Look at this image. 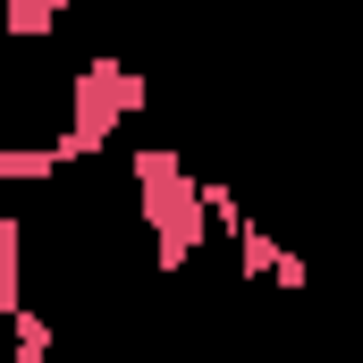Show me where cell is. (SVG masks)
I'll list each match as a JSON object with an SVG mask.
<instances>
[{"mask_svg":"<svg viewBox=\"0 0 363 363\" xmlns=\"http://www.w3.org/2000/svg\"><path fill=\"white\" fill-rule=\"evenodd\" d=\"M228 245H237V279H245V287H271V271H279V245H271V228H254V220H245V228H237Z\"/></svg>","mask_w":363,"mask_h":363,"instance_id":"8992f818","label":"cell"},{"mask_svg":"<svg viewBox=\"0 0 363 363\" xmlns=\"http://www.w3.org/2000/svg\"><path fill=\"white\" fill-rule=\"evenodd\" d=\"M68 9H77V0H9V9H0V34H9V43H51V34L68 26Z\"/></svg>","mask_w":363,"mask_h":363,"instance_id":"3957f363","label":"cell"},{"mask_svg":"<svg viewBox=\"0 0 363 363\" xmlns=\"http://www.w3.org/2000/svg\"><path fill=\"white\" fill-rule=\"evenodd\" d=\"M60 169V144H0V186H51Z\"/></svg>","mask_w":363,"mask_h":363,"instance_id":"5b68a950","label":"cell"},{"mask_svg":"<svg viewBox=\"0 0 363 363\" xmlns=\"http://www.w3.org/2000/svg\"><path fill=\"white\" fill-rule=\"evenodd\" d=\"M144 101H152V85H144L127 60H110V51L77 60V68H68V127L51 135V144H60V161L77 169V161H93V152H110V135H118Z\"/></svg>","mask_w":363,"mask_h":363,"instance_id":"7a4b0ae2","label":"cell"},{"mask_svg":"<svg viewBox=\"0 0 363 363\" xmlns=\"http://www.w3.org/2000/svg\"><path fill=\"white\" fill-rule=\"evenodd\" d=\"M26 304V245H0V321Z\"/></svg>","mask_w":363,"mask_h":363,"instance_id":"52a82bcc","label":"cell"},{"mask_svg":"<svg viewBox=\"0 0 363 363\" xmlns=\"http://www.w3.org/2000/svg\"><path fill=\"white\" fill-rule=\"evenodd\" d=\"M127 178H135V211H144V228H152L161 271H194L211 220H203V178L186 169V152L178 144H135V152H127Z\"/></svg>","mask_w":363,"mask_h":363,"instance_id":"6da1fadb","label":"cell"},{"mask_svg":"<svg viewBox=\"0 0 363 363\" xmlns=\"http://www.w3.org/2000/svg\"><path fill=\"white\" fill-rule=\"evenodd\" d=\"M51 347H60L51 313H43V304H17V313H9V363H51Z\"/></svg>","mask_w":363,"mask_h":363,"instance_id":"277c9868","label":"cell"}]
</instances>
